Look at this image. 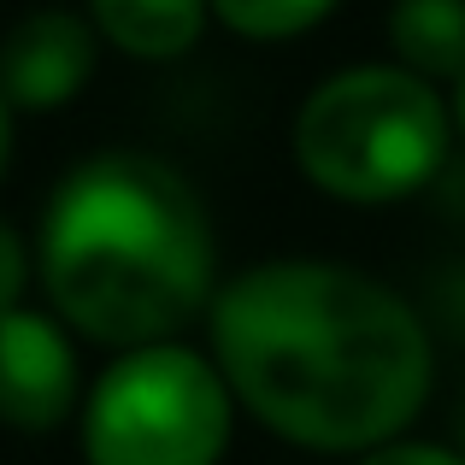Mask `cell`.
<instances>
[{"mask_svg":"<svg viewBox=\"0 0 465 465\" xmlns=\"http://www.w3.org/2000/svg\"><path fill=\"white\" fill-rule=\"evenodd\" d=\"M206 353L260 430L330 460L407 436L436 389L412 301L341 260H260L218 283Z\"/></svg>","mask_w":465,"mask_h":465,"instance_id":"6da1fadb","label":"cell"},{"mask_svg":"<svg viewBox=\"0 0 465 465\" xmlns=\"http://www.w3.org/2000/svg\"><path fill=\"white\" fill-rule=\"evenodd\" d=\"M47 307L94 348L183 336L218 295V236L189 171L148 148L89 153L35 224Z\"/></svg>","mask_w":465,"mask_h":465,"instance_id":"7a4b0ae2","label":"cell"},{"mask_svg":"<svg viewBox=\"0 0 465 465\" xmlns=\"http://www.w3.org/2000/svg\"><path fill=\"white\" fill-rule=\"evenodd\" d=\"M442 83L395 65H341L312 83L289 124L295 171L341 206H395L442 177L454 153Z\"/></svg>","mask_w":465,"mask_h":465,"instance_id":"3957f363","label":"cell"},{"mask_svg":"<svg viewBox=\"0 0 465 465\" xmlns=\"http://www.w3.org/2000/svg\"><path fill=\"white\" fill-rule=\"evenodd\" d=\"M236 412L218 360L183 336L118 348L83 389V465H224Z\"/></svg>","mask_w":465,"mask_h":465,"instance_id":"277c9868","label":"cell"},{"mask_svg":"<svg viewBox=\"0 0 465 465\" xmlns=\"http://www.w3.org/2000/svg\"><path fill=\"white\" fill-rule=\"evenodd\" d=\"M83 407L77 330L54 307H12L0 318V424L18 436H54Z\"/></svg>","mask_w":465,"mask_h":465,"instance_id":"5b68a950","label":"cell"},{"mask_svg":"<svg viewBox=\"0 0 465 465\" xmlns=\"http://www.w3.org/2000/svg\"><path fill=\"white\" fill-rule=\"evenodd\" d=\"M101 35L89 12L35 6L0 35V94L18 113H59L94 83Z\"/></svg>","mask_w":465,"mask_h":465,"instance_id":"8992f818","label":"cell"},{"mask_svg":"<svg viewBox=\"0 0 465 465\" xmlns=\"http://www.w3.org/2000/svg\"><path fill=\"white\" fill-rule=\"evenodd\" d=\"M101 47L142 65H171V59H189L201 47L213 6L206 0H83Z\"/></svg>","mask_w":465,"mask_h":465,"instance_id":"52a82bcc","label":"cell"},{"mask_svg":"<svg viewBox=\"0 0 465 465\" xmlns=\"http://www.w3.org/2000/svg\"><path fill=\"white\" fill-rule=\"evenodd\" d=\"M389 59L454 89L465 71V0H395L383 18Z\"/></svg>","mask_w":465,"mask_h":465,"instance_id":"ba28073f","label":"cell"},{"mask_svg":"<svg viewBox=\"0 0 465 465\" xmlns=\"http://www.w3.org/2000/svg\"><path fill=\"white\" fill-rule=\"evenodd\" d=\"M206 6H213V24H224L230 35L272 47V42H295V35L318 30L341 0H206Z\"/></svg>","mask_w":465,"mask_h":465,"instance_id":"9c48e42d","label":"cell"},{"mask_svg":"<svg viewBox=\"0 0 465 465\" xmlns=\"http://www.w3.org/2000/svg\"><path fill=\"white\" fill-rule=\"evenodd\" d=\"M30 277H35V248L6 224V218H0V318H6L12 307H24Z\"/></svg>","mask_w":465,"mask_h":465,"instance_id":"30bf717a","label":"cell"},{"mask_svg":"<svg viewBox=\"0 0 465 465\" xmlns=\"http://www.w3.org/2000/svg\"><path fill=\"white\" fill-rule=\"evenodd\" d=\"M353 465H465V448L395 436V442H377V448H365V454H353Z\"/></svg>","mask_w":465,"mask_h":465,"instance_id":"8fae6325","label":"cell"},{"mask_svg":"<svg viewBox=\"0 0 465 465\" xmlns=\"http://www.w3.org/2000/svg\"><path fill=\"white\" fill-rule=\"evenodd\" d=\"M12 118H18V106L0 94V183H6V171H12V153H18V130H12Z\"/></svg>","mask_w":465,"mask_h":465,"instance_id":"7c38bea8","label":"cell"},{"mask_svg":"<svg viewBox=\"0 0 465 465\" xmlns=\"http://www.w3.org/2000/svg\"><path fill=\"white\" fill-rule=\"evenodd\" d=\"M448 101H454V130L465 136V71H460V83H454V94H448Z\"/></svg>","mask_w":465,"mask_h":465,"instance_id":"4fadbf2b","label":"cell"},{"mask_svg":"<svg viewBox=\"0 0 465 465\" xmlns=\"http://www.w3.org/2000/svg\"><path fill=\"white\" fill-rule=\"evenodd\" d=\"M460 448H465V407H460Z\"/></svg>","mask_w":465,"mask_h":465,"instance_id":"5bb4252c","label":"cell"}]
</instances>
